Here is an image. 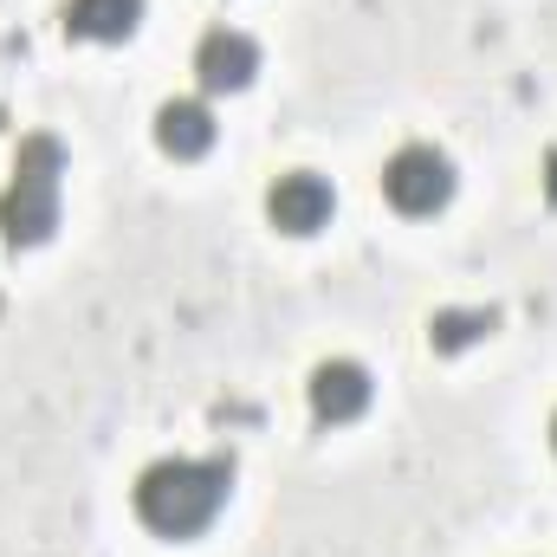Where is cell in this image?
Instances as JSON below:
<instances>
[{"mask_svg":"<svg viewBox=\"0 0 557 557\" xmlns=\"http://www.w3.org/2000/svg\"><path fill=\"white\" fill-rule=\"evenodd\" d=\"M383 195L396 214H441L454 201V162L434 143H403L383 162Z\"/></svg>","mask_w":557,"mask_h":557,"instance_id":"3","label":"cell"},{"mask_svg":"<svg viewBox=\"0 0 557 557\" xmlns=\"http://www.w3.org/2000/svg\"><path fill=\"white\" fill-rule=\"evenodd\" d=\"M493 318L486 311H473V318H454V311H441L434 324H428V344H441V350H454V344H467V337H480Z\"/></svg>","mask_w":557,"mask_h":557,"instance_id":"9","label":"cell"},{"mask_svg":"<svg viewBox=\"0 0 557 557\" xmlns=\"http://www.w3.org/2000/svg\"><path fill=\"white\" fill-rule=\"evenodd\" d=\"M552 447H557V416H552Z\"/></svg>","mask_w":557,"mask_h":557,"instance_id":"10","label":"cell"},{"mask_svg":"<svg viewBox=\"0 0 557 557\" xmlns=\"http://www.w3.org/2000/svg\"><path fill=\"white\" fill-rule=\"evenodd\" d=\"M331 208H337V195H331V182L318 169H285L267 188V221H273L278 234H292V240L318 234L331 221Z\"/></svg>","mask_w":557,"mask_h":557,"instance_id":"4","label":"cell"},{"mask_svg":"<svg viewBox=\"0 0 557 557\" xmlns=\"http://www.w3.org/2000/svg\"><path fill=\"white\" fill-rule=\"evenodd\" d=\"M59 188H65V143L52 131H33L13 149V175L0 188V240L39 247L59 227Z\"/></svg>","mask_w":557,"mask_h":557,"instance_id":"2","label":"cell"},{"mask_svg":"<svg viewBox=\"0 0 557 557\" xmlns=\"http://www.w3.org/2000/svg\"><path fill=\"white\" fill-rule=\"evenodd\" d=\"M143 26V0H65V33L91 46H117Z\"/></svg>","mask_w":557,"mask_h":557,"instance_id":"8","label":"cell"},{"mask_svg":"<svg viewBox=\"0 0 557 557\" xmlns=\"http://www.w3.org/2000/svg\"><path fill=\"white\" fill-rule=\"evenodd\" d=\"M253 72H260V46L240 26H208L195 39V78H201V91H247Z\"/></svg>","mask_w":557,"mask_h":557,"instance_id":"5","label":"cell"},{"mask_svg":"<svg viewBox=\"0 0 557 557\" xmlns=\"http://www.w3.org/2000/svg\"><path fill=\"white\" fill-rule=\"evenodd\" d=\"M214 111L201 104V98H169L162 111H156V143H162V156H175V162H188V156H208L214 149Z\"/></svg>","mask_w":557,"mask_h":557,"instance_id":"7","label":"cell"},{"mask_svg":"<svg viewBox=\"0 0 557 557\" xmlns=\"http://www.w3.org/2000/svg\"><path fill=\"white\" fill-rule=\"evenodd\" d=\"M227 486H234V460L227 454H208V460H195V454L149 460L137 473V519L156 539H195L227 506Z\"/></svg>","mask_w":557,"mask_h":557,"instance_id":"1","label":"cell"},{"mask_svg":"<svg viewBox=\"0 0 557 557\" xmlns=\"http://www.w3.org/2000/svg\"><path fill=\"white\" fill-rule=\"evenodd\" d=\"M305 403L318 421H357L370 409V370L357 357H324L305 383Z\"/></svg>","mask_w":557,"mask_h":557,"instance_id":"6","label":"cell"}]
</instances>
